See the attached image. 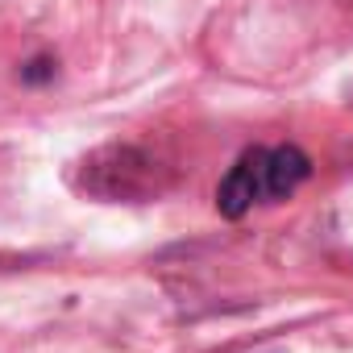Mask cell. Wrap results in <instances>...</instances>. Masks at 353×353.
I'll return each instance as SVG.
<instances>
[{
	"label": "cell",
	"instance_id": "1",
	"mask_svg": "<svg viewBox=\"0 0 353 353\" xmlns=\"http://www.w3.org/2000/svg\"><path fill=\"white\" fill-rule=\"evenodd\" d=\"M307 174H312V158L299 145H254L229 166V174L221 179L216 208H221V216L237 221L254 204L287 200Z\"/></svg>",
	"mask_w": 353,
	"mask_h": 353
},
{
	"label": "cell",
	"instance_id": "2",
	"mask_svg": "<svg viewBox=\"0 0 353 353\" xmlns=\"http://www.w3.org/2000/svg\"><path fill=\"white\" fill-rule=\"evenodd\" d=\"M79 188L96 200H150L166 188L162 162L137 145H104L83 158Z\"/></svg>",
	"mask_w": 353,
	"mask_h": 353
},
{
	"label": "cell",
	"instance_id": "3",
	"mask_svg": "<svg viewBox=\"0 0 353 353\" xmlns=\"http://www.w3.org/2000/svg\"><path fill=\"white\" fill-rule=\"evenodd\" d=\"M21 75H26L30 83H38V79H50V75H54V63H50V59H34V63H30Z\"/></svg>",
	"mask_w": 353,
	"mask_h": 353
}]
</instances>
